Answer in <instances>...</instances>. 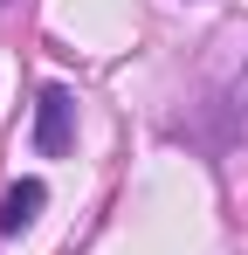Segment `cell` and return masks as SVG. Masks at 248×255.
I'll return each mask as SVG.
<instances>
[{"label": "cell", "instance_id": "cell-3", "mask_svg": "<svg viewBox=\"0 0 248 255\" xmlns=\"http://www.w3.org/2000/svg\"><path fill=\"white\" fill-rule=\"evenodd\" d=\"M221 138H248V69H242V83L228 90V111H221Z\"/></svg>", "mask_w": 248, "mask_h": 255}, {"label": "cell", "instance_id": "cell-2", "mask_svg": "<svg viewBox=\"0 0 248 255\" xmlns=\"http://www.w3.org/2000/svg\"><path fill=\"white\" fill-rule=\"evenodd\" d=\"M41 207H48V186H41V179H14L7 200H0V235H28Z\"/></svg>", "mask_w": 248, "mask_h": 255}, {"label": "cell", "instance_id": "cell-1", "mask_svg": "<svg viewBox=\"0 0 248 255\" xmlns=\"http://www.w3.org/2000/svg\"><path fill=\"white\" fill-rule=\"evenodd\" d=\"M69 145H76V97L62 83H41V97H35V152L62 159Z\"/></svg>", "mask_w": 248, "mask_h": 255}]
</instances>
